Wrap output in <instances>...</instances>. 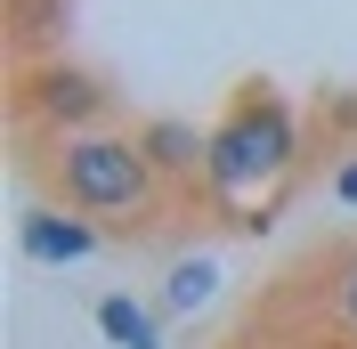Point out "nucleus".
Instances as JSON below:
<instances>
[{"instance_id":"obj_7","label":"nucleus","mask_w":357,"mask_h":349,"mask_svg":"<svg viewBox=\"0 0 357 349\" xmlns=\"http://www.w3.org/2000/svg\"><path fill=\"white\" fill-rule=\"evenodd\" d=\"M73 17V0H8V24H17V57L33 66L41 41H57V24Z\"/></svg>"},{"instance_id":"obj_10","label":"nucleus","mask_w":357,"mask_h":349,"mask_svg":"<svg viewBox=\"0 0 357 349\" xmlns=\"http://www.w3.org/2000/svg\"><path fill=\"white\" fill-rule=\"evenodd\" d=\"M333 203H357V163H341V171H333Z\"/></svg>"},{"instance_id":"obj_9","label":"nucleus","mask_w":357,"mask_h":349,"mask_svg":"<svg viewBox=\"0 0 357 349\" xmlns=\"http://www.w3.org/2000/svg\"><path fill=\"white\" fill-rule=\"evenodd\" d=\"M325 284H333V317H341V325L357 333V244H341V252H333Z\"/></svg>"},{"instance_id":"obj_8","label":"nucleus","mask_w":357,"mask_h":349,"mask_svg":"<svg viewBox=\"0 0 357 349\" xmlns=\"http://www.w3.org/2000/svg\"><path fill=\"white\" fill-rule=\"evenodd\" d=\"M211 284H220V268H211V260H178L162 301H171V309H203V301H211Z\"/></svg>"},{"instance_id":"obj_5","label":"nucleus","mask_w":357,"mask_h":349,"mask_svg":"<svg viewBox=\"0 0 357 349\" xmlns=\"http://www.w3.org/2000/svg\"><path fill=\"white\" fill-rule=\"evenodd\" d=\"M138 138H146V154H155V171L171 187H203L211 179V131L178 122V114H155V122H138Z\"/></svg>"},{"instance_id":"obj_3","label":"nucleus","mask_w":357,"mask_h":349,"mask_svg":"<svg viewBox=\"0 0 357 349\" xmlns=\"http://www.w3.org/2000/svg\"><path fill=\"white\" fill-rule=\"evenodd\" d=\"M17 114L41 122L49 138L106 131L114 122V89H106V73L73 66V57H33V66H17Z\"/></svg>"},{"instance_id":"obj_4","label":"nucleus","mask_w":357,"mask_h":349,"mask_svg":"<svg viewBox=\"0 0 357 349\" xmlns=\"http://www.w3.org/2000/svg\"><path fill=\"white\" fill-rule=\"evenodd\" d=\"M17 252L41 268H73L98 252V219L89 211H66V203H33V211L17 219Z\"/></svg>"},{"instance_id":"obj_2","label":"nucleus","mask_w":357,"mask_h":349,"mask_svg":"<svg viewBox=\"0 0 357 349\" xmlns=\"http://www.w3.org/2000/svg\"><path fill=\"white\" fill-rule=\"evenodd\" d=\"M292 154H301V122H292V106L268 82H244L236 98H227V114L211 122V179H203V195L220 203L236 228H252L244 203L292 171Z\"/></svg>"},{"instance_id":"obj_6","label":"nucleus","mask_w":357,"mask_h":349,"mask_svg":"<svg viewBox=\"0 0 357 349\" xmlns=\"http://www.w3.org/2000/svg\"><path fill=\"white\" fill-rule=\"evenodd\" d=\"M98 333H106L114 349H162L155 309H146V301H130V292H106V301H98Z\"/></svg>"},{"instance_id":"obj_1","label":"nucleus","mask_w":357,"mask_h":349,"mask_svg":"<svg viewBox=\"0 0 357 349\" xmlns=\"http://www.w3.org/2000/svg\"><path fill=\"white\" fill-rule=\"evenodd\" d=\"M41 179L66 211L89 219H114V228H155L171 211V179L155 171V154L138 131H73V138H49L41 154Z\"/></svg>"}]
</instances>
